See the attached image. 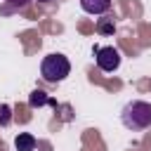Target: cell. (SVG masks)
I'll return each instance as SVG.
<instances>
[{
	"instance_id": "1",
	"label": "cell",
	"mask_w": 151,
	"mask_h": 151,
	"mask_svg": "<svg viewBox=\"0 0 151 151\" xmlns=\"http://www.w3.org/2000/svg\"><path fill=\"white\" fill-rule=\"evenodd\" d=\"M120 120L132 132H139V130L151 127V104L149 101H142V99L127 101L123 106V111H120Z\"/></svg>"
},
{
	"instance_id": "6",
	"label": "cell",
	"mask_w": 151,
	"mask_h": 151,
	"mask_svg": "<svg viewBox=\"0 0 151 151\" xmlns=\"http://www.w3.org/2000/svg\"><path fill=\"white\" fill-rule=\"evenodd\" d=\"M28 104H31L33 109H38V106H45V104H54V101L47 97V92H42V90H33V92L28 94Z\"/></svg>"
},
{
	"instance_id": "10",
	"label": "cell",
	"mask_w": 151,
	"mask_h": 151,
	"mask_svg": "<svg viewBox=\"0 0 151 151\" xmlns=\"http://www.w3.org/2000/svg\"><path fill=\"white\" fill-rule=\"evenodd\" d=\"M38 2H50V0H38Z\"/></svg>"
},
{
	"instance_id": "8",
	"label": "cell",
	"mask_w": 151,
	"mask_h": 151,
	"mask_svg": "<svg viewBox=\"0 0 151 151\" xmlns=\"http://www.w3.org/2000/svg\"><path fill=\"white\" fill-rule=\"evenodd\" d=\"M9 123H12V109L7 104H0V125L7 127Z\"/></svg>"
},
{
	"instance_id": "7",
	"label": "cell",
	"mask_w": 151,
	"mask_h": 151,
	"mask_svg": "<svg viewBox=\"0 0 151 151\" xmlns=\"http://www.w3.org/2000/svg\"><path fill=\"white\" fill-rule=\"evenodd\" d=\"M97 31H99L101 35H111V33L116 31V21H113L111 17H104V19L97 21Z\"/></svg>"
},
{
	"instance_id": "9",
	"label": "cell",
	"mask_w": 151,
	"mask_h": 151,
	"mask_svg": "<svg viewBox=\"0 0 151 151\" xmlns=\"http://www.w3.org/2000/svg\"><path fill=\"white\" fill-rule=\"evenodd\" d=\"M7 2H9L12 7H26V5L31 2V0H7Z\"/></svg>"
},
{
	"instance_id": "3",
	"label": "cell",
	"mask_w": 151,
	"mask_h": 151,
	"mask_svg": "<svg viewBox=\"0 0 151 151\" xmlns=\"http://www.w3.org/2000/svg\"><path fill=\"white\" fill-rule=\"evenodd\" d=\"M94 57H97V66L106 73L116 71L120 66V52L113 47V45H106V47H97L94 50Z\"/></svg>"
},
{
	"instance_id": "2",
	"label": "cell",
	"mask_w": 151,
	"mask_h": 151,
	"mask_svg": "<svg viewBox=\"0 0 151 151\" xmlns=\"http://www.w3.org/2000/svg\"><path fill=\"white\" fill-rule=\"evenodd\" d=\"M40 73H42V78H45L47 83H61V80L71 73V61H68L64 54L52 52V54H47V57L42 59Z\"/></svg>"
},
{
	"instance_id": "4",
	"label": "cell",
	"mask_w": 151,
	"mask_h": 151,
	"mask_svg": "<svg viewBox=\"0 0 151 151\" xmlns=\"http://www.w3.org/2000/svg\"><path fill=\"white\" fill-rule=\"evenodd\" d=\"M80 7L87 14H106L111 7V0H80Z\"/></svg>"
},
{
	"instance_id": "5",
	"label": "cell",
	"mask_w": 151,
	"mask_h": 151,
	"mask_svg": "<svg viewBox=\"0 0 151 151\" xmlns=\"http://www.w3.org/2000/svg\"><path fill=\"white\" fill-rule=\"evenodd\" d=\"M14 149L17 151H33L35 149V137L31 132H19L14 137Z\"/></svg>"
}]
</instances>
